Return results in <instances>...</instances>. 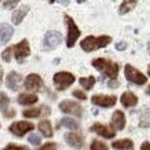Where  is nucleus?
Here are the masks:
<instances>
[{
  "mask_svg": "<svg viewBox=\"0 0 150 150\" xmlns=\"http://www.w3.org/2000/svg\"><path fill=\"white\" fill-rule=\"evenodd\" d=\"M51 114V109L46 105H41L40 108H33V109H26L22 112V116L26 118H35V117H46Z\"/></svg>",
  "mask_w": 150,
  "mask_h": 150,
  "instance_id": "12",
  "label": "nucleus"
},
{
  "mask_svg": "<svg viewBox=\"0 0 150 150\" xmlns=\"http://www.w3.org/2000/svg\"><path fill=\"white\" fill-rule=\"evenodd\" d=\"M125 48H127V43L125 41H120V43L116 44V50L117 51H124Z\"/></svg>",
  "mask_w": 150,
  "mask_h": 150,
  "instance_id": "36",
  "label": "nucleus"
},
{
  "mask_svg": "<svg viewBox=\"0 0 150 150\" xmlns=\"http://www.w3.org/2000/svg\"><path fill=\"white\" fill-rule=\"evenodd\" d=\"M77 3H84V1H87V0H76Z\"/></svg>",
  "mask_w": 150,
  "mask_h": 150,
  "instance_id": "41",
  "label": "nucleus"
},
{
  "mask_svg": "<svg viewBox=\"0 0 150 150\" xmlns=\"http://www.w3.org/2000/svg\"><path fill=\"white\" fill-rule=\"evenodd\" d=\"M8 105H10V98L8 95L6 94V92H0V110H3L4 112L7 108H8Z\"/></svg>",
  "mask_w": 150,
  "mask_h": 150,
  "instance_id": "27",
  "label": "nucleus"
},
{
  "mask_svg": "<svg viewBox=\"0 0 150 150\" xmlns=\"http://www.w3.org/2000/svg\"><path fill=\"white\" fill-rule=\"evenodd\" d=\"M37 150H57V143L48 142V143H46L44 146H41L40 149H37Z\"/></svg>",
  "mask_w": 150,
  "mask_h": 150,
  "instance_id": "34",
  "label": "nucleus"
},
{
  "mask_svg": "<svg viewBox=\"0 0 150 150\" xmlns=\"http://www.w3.org/2000/svg\"><path fill=\"white\" fill-rule=\"evenodd\" d=\"M58 3H61V4H64V6H68L69 3H70V0H57Z\"/></svg>",
  "mask_w": 150,
  "mask_h": 150,
  "instance_id": "38",
  "label": "nucleus"
},
{
  "mask_svg": "<svg viewBox=\"0 0 150 150\" xmlns=\"http://www.w3.org/2000/svg\"><path fill=\"white\" fill-rule=\"evenodd\" d=\"M44 87V81L43 79L36 74V73H30L26 79H25V88L28 91H33V92H37V91H41Z\"/></svg>",
  "mask_w": 150,
  "mask_h": 150,
  "instance_id": "9",
  "label": "nucleus"
},
{
  "mask_svg": "<svg viewBox=\"0 0 150 150\" xmlns=\"http://www.w3.org/2000/svg\"><path fill=\"white\" fill-rule=\"evenodd\" d=\"M21 0H6L4 1V8L6 10H13L15 6L18 4Z\"/></svg>",
  "mask_w": 150,
  "mask_h": 150,
  "instance_id": "31",
  "label": "nucleus"
},
{
  "mask_svg": "<svg viewBox=\"0 0 150 150\" xmlns=\"http://www.w3.org/2000/svg\"><path fill=\"white\" fill-rule=\"evenodd\" d=\"M110 43H112V36H108V35H102V36H87L86 39L81 40L80 47L86 52H92V51H96V50H99V48L108 47Z\"/></svg>",
  "mask_w": 150,
  "mask_h": 150,
  "instance_id": "1",
  "label": "nucleus"
},
{
  "mask_svg": "<svg viewBox=\"0 0 150 150\" xmlns=\"http://www.w3.org/2000/svg\"><path fill=\"white\" fill-rule=\"evenodd\" d=\"M90 131L95 132V134H98V135H100V137L106 138V139H112V138H114V135H116L114 128H110V127H108V125L100 124V123H95L91 128H90Z\"/></svg>",
  "mask_w": 150,
  "mask_h": 150,
  "instance_id": "13",
  "label": "nucleus"
},
{
  "mask_svg": "<svg viewBox=\"0 0 150 150\" xmlns=\"http://www.w3.org/2000/svg\"><path fill=\"white\" fill-rule=\"evenodd\" d=\"M147 52L150 54V41H149V44H147Z\"/></svg>",
  "mask_w": 150,
  "mask_h": 150,
  "instance_id": "40",
  "label": "nucleus"
},
{
  "mask_svg": "<svg viewBox=\"0 0 150 150\" xmlns=\"http://www.w3.org/2000/svg\"><path fill=\"white\" fill-rule=\"evenodd\" d=\"M65 23H66V28H68V36H66V47L68 48H72L74 44H76V41L77 39L80 37L81 32H80V29L79 26L76 25V22L73 21V18L68 14H65Z\"/></svg>",
  "mask_w": 150,
  "mask_h": 150,
  "instance_id": "3",
  "label": "nucleus"
},
{
  "mask_svg": "<svg viewBox=\"0 0 150 150\" xmlns=\"http://www.w3.org/2000/svg\"><path fill=\"white\" fill-rule=\"evenodd\" d=\"M91 64L103 76H106V77H109V79H117L118 70H120L118 64H116V62L110 61V59H106V58H96L92 61Z\"/></svg>",
  "mask_w": 150,
  "mask_h": 150,
  "instance_id": "2",
  "label": "nucleus"
},
{
  "mask_svg": "<svg viewBox=\"0 0 150 150\" xmlns=\"http://www.w3.org/2000/svg\"><path fill=\"white\" fill-rule=\"evenodd\" d=\"M14 35V29L8 23H1L0 25V44H6L8 43L10 39Z\"/></svg>",
  "mask_w": 150,
  "mask_h": 150,
  "instance_id": "18",
  "label": "nucleus"
},
{
  "mask_svg": "<svg viewBox=\"0 0 150 150\" xmlns=\"http://www.w3.org/2000/svg\"><path fill=\"white\" fill-rule=\"evenodd\" d=\"M73 96H74V98H77V99H81V100L87 99L86 92L81 91V90H74V91H73Z\"/></svg>",
  "mask_w": 150,
  "mask_h": 150,
  "instance_id": "32",
  "label": "nucleus"
},
{
  "mask_svg": "<svg viewBox=\"0 0 150 150\" xmlns=\"http://www.w3.org/2000/svg\"><path fill=\"white\" fill-rule=\"evenodd\" d=\"M61 125L65 128H68V129H72V131H79V129H80V124H79L76 120H73V118H70V117L62 118L58 127H61Z\"/></svg>",
  "mask_w": 150,
  "mask_h": 150,
  "instance_id": "23",
  "label": "nucleus"
},
{
  "mask_svg": "<svg viewBox=\"0 0 150 150\" xmlns=\"http://www.w3.org/2000/svg\"><path fill=\"white\" fill-rule=\"evenodd\" d=\"M112 147L116 150H134V142L128 138H124V139L114 141L112 143Z\"/></svg>",
  "mask_w": 150,
  "mask_h": 150,
  "instance_id": "21",
  "label": "nucleus"
},
{
  "mask_svg": "<svg viewBox=\"0 0 150 150\" xmlns=\"http://www.w3.org/2000/svg\"><path fill=\"white\" fill-rule=\"evenodd\" d=\"M54 1H55V0H50V3H54Z\"/></svg>",
  "mask_w": 150,
  "mask_h": 150,
  "instance_id": "44",
  "label": "nucleus"
},
{
  "mask_svg": "<svg viewBox=\"0 0 150 150\" xmlns=\"http://www.w3.org/2000/svg\"><path fill=\"white\" fill-rule=\"evenodd\" d=\"M65 141L69 146H72L74 149H83L84 147V138L79 132H68L65 135Z\"/></svg>",
  "mask_w": 150,
  "mask_h": 150,
  "instance_id": "14",
  "label": "nucleus"
},
{
  "mask_svg": "<svg viewBox=\"0 0 150 150\" xmlns=\"http://www.w3.org/2000/svg\"><path fill=\"white\" fill-rule=\"evenodd\" d=\"M120 102L124 108H134L138 105V96L132 91H125L120 98Z\"/></svg>",
  "mask_w": 150,
  "mask_h": 150,
  "instance_id": "17",
  "label": "nucleus"
},
{
  "mask_svg": "<svg viewBox=\"0 0 150 150\" xmlns=\"http://www.w3.org/2000/svg\"><path fill=\"white\" fill-rule=\"evenodd\" d=\"M139 127L141 128H150V112L145 108L143 110V114L141 116V120H139Z\"/></svg>",
  "mask_w": 150,
  "mask_h": 150,
  "instance_id": "25",
  "label": "nucleus"
},
{
  "mask_svg": "<svg viewBox=\"0 0 150 150\" xmlns=\"http://www.w3.org/2000/svg\"><path fill=\"white\" fill-rule=\"evenodd\" d=\"M74 80H76V77L70 72H58L52 77V81H54L57 90H59V91L66 90L69 86H72L74 83Z\"/></svg>",
  "mask_w": 150,
  "mask_h": 150,
  "instance_id": "5",
  "label": "nucleus"
},
{
  "mask_svg": "<svg viewBox=\"0 0 150 150\" xmlns=\"http://www.w3.org/2000/svg\"><path fill=\"white\" fill-rule=\"evenodd\" d=\"M33 128H35V125H33L32 123H29V121H17V123L11 124L8 127V129L15 137L21 138V137H23L25 134H28L29 131H32Z\"/></svg>",
  "mask_w": 150,
  "mask_h": 150,
  "instance_id": "10",
  "label": "nucleus"
},
{
  "mask_svg": "<svg viewBox=\"0 0 150 150\" xmlns=\"http://www.w3.org/2000/svg\"><path fill=\"white\" fill-rule=\"evenodd\" d=\"M146 94H150V86H149V88L146 90Z\"/></svg>",
  "mask_w": 150,
  "mask_h": 150,
  "instance_id": "42",
  "label": "nucleus"
},
{
  "mask_svg": "<svg viewBox=\"0 0 150 150\" xmlns=\"http://www.w3.org/2000/svg\"><path fill=\"white\" fill-rule=\"evenodd\" d=\"M110 1H114V0H110Z\"/></svg>",
  "mask_w": 150,
  "mask_h": 150,
  "instance_id": "45",
  "label": "nucleus"
},
{
  "mask_svg": "<svg viewBox=\"0 0 150 150\" xmlns=\"http://www.w3.org/2000/svg\"><path fill=\"white\" fill-rule=\"evenodd\" d=\"M11 57H13V47H7L3 52H1V58L4 62H10L11 61Z\"/></svg>",
  "mask_w": 150,
  "mask_h": 150,
  "instance_id": "29",
  "label": "nucleus"
},
{
  "mask_svg": "<svg viewBox=\"0 0 150 150\" xmlns=\"http://www.w3.org/2000/svg\"><path fill=\"white\" fill-rule=\"evenodd\" d=\"M112 127L117 131H121L125 127V114L121 110H116L112 114Z\"/></svg>",
  "mask_w": 150,
  "mask_h": 150,
  "instance_id": "16",
  "label": "nucleus"
},
{
  "mask_svg": "<svg viewBox=\"0 0 150 150\" xmlns=\"http://www.w3.org/2000/svg\"><path fill=\"white\" fill-rule=\"evenodd\" d=\"M124 74L129 83H134L137 86H143L147 83V76H145L142 72H139L138 69H135L132 65L127 64L124 68Z\"/></svg>",
  "mask_w": 150,
  "mask_h": 150,
  "instance_id": "4",
  "label": "nucleus"
},
{
  "mask_svg": "<svg viewBox=\"0 0 150 150\" xmlns=\"http://www.w3.org/2000/svg\"><path fill=\"white\" fill-rule=\"evenodd\" d=\"M61 41H62V35L58 30H50L44 36L43 47H44V50H54L61 44Z\"/></svg>",
  "mask_w": 150,
  "mask_h": 150,
  "instance_id": "8",
  "label": "nucleus"
},
{
  "mask_svg": "<svg viewBox=\"0 0 150 150\" xmlns=\"http://www.w3.org/2000/svg\"><path fill=\"white\" fill-rule=\"evenodd\" d=\"M19 105H23V106H30V105H35L39 100L36 94H29V92H23V94H19L18 98H17Z\"/></svg>",
  "mask_w": 150,
  "mask_h": 150,
  "instance_id": "19",
  "label": "nucleus"
},
{
  "mask_svg": "<svg viewBox=\"0 0 150 150\" xmlns=\"http://www.w3.org/2000/svg\"><path fill=\"white\" fill-rule=\"evenodd\" d=\"M80 84H81V87H84L86 90H91L92 87H94V84H95V77L94 76H88V77H81L80 80Z\"/></svg>",
  "mask_w": 150,
  "mask_h": 150,
  "instance_id": "26",
  "label": "nucleus"
},
{
  "mask_svg": "<svg viewBox=\"0 0 150 150\" xmlns=\"http://www.w3.org/2000/svg\"><path fill=\"white\" fill-rule=\"evenodd\" d=\"M29 6H22V7H19L18 10H15L13 13V17H11V19H13V23L14 25H19V23L23 21V18L26 17V14L29 13Z\"/></svg>",
  "mask_w": 150,
  "mask_h": 150,
  "instance_id": "20",
  "label": "nucleus"
},
{
  "mask_svg": "<svg viewBox=\"0 0 150 150\" xmlns=\"http://www.w3.org/2000/svg\"><path fill=\"white\" fill-rule=\"evenodd\" d=\"M139 0H123V3L118 7V14L120 15H125V14L131 13L132 10L137 7Z\"/></svg>",
  "mask_w": 150,
  "mask_h": 150,
  "instance_id": "22",
  "label": "nucleus"
},
{
  "mask_svg": "<svg viewBox=\"0 0 150 150\" xmlns=\"http://www.w3.org/2000/svg\"><path fill=\"white\" fill-rule=\"evenodd\" d=\"M29 143H32V145H40L41 142V138L40 135H37V134H32V135H29Z\"/></svg>",
  "mask_w": 150,
  "mask_h": 150,
  "instance_id": "30",
  "label": "nucleus"
},
{
  "mask_svg": "<svg viewBox=\"0 0 150 150\" xmlns=\"http://www.w3.org/2000/svg\"><path fill=\"white\" fill-rule=\"evenodd\" d=\"M141 150H150V142H143L141 146Z\"/></svg>",
  "mask_w": 150,
  "mask_h": 150,
  "instance_id": "37",
  "label": "nucleus"
},
{
  "mask_svg": "<svg viewBox=\"0 0 150 150\" xmlns=\"http://www.w3.org/2000/svg\"><path fill=\"white\" fill-rule=\"evenodd\" d=\"M92 105L99 106V108H113L117 102L116 95H94L91 98Z\"/></svg>",
  "mask_w": 150,
  "mask_h": 150,
  "instance_id": "11",
  "label": "nucleus"
},
{
  "mask_svg": "<svg viewBox=\"0 0 150 150\" xmlns=\"http://www.w3.org/2000/svg\"><path fill=\"white\" fill-rule=\"evenodd\" d=\"M147 74L150 76V65H149V68H147Z\"/></svg>",
  "mask_w": 150,
  "mask_h": 150,
  "instance_id": "43",
  "label": "nucleus"
},
{
  "mask_svg": "<svg viewBox=\"0 0 150 150\" xmlns=\"http://www.w3.org/2000/svg\"><path fill=\"white\" fill-rule=\"evenodd\" d=\"M90 149H91V150H109V147H108V145H106V143H103V142L94 139V141L91 142Z\"/></svg>",
  "mask_w": 150,
  "mask_h": 150,
  "instance_id": "28",
  "label": "nucleus"
},
{
  "mask_svg": "<svg viewBox=\"0 0 150 150\" xmlns=\"http://www.w3.org/2000/svg\"><path fill=\"white\" fill-rule=\"evenodd\" d=\"M3 150H28V147H25V146H19V145H14V143H10V145H7Z\"/></svg>",
  "mask_w": 150,
  "mask_h": 150,
  "instance_id": "33",
  "label": "nucleus"
},
{
  "mask_svg": "<svg viewBox=\"0 0 150 150\" xmlns=\"http://www.w3.org/2000/svg\"><path fill=\"white\" fill-rule=\"evenodd\" d=\"M22 76L18 72H10L8 76H7V80H6L7 88L11 91H18L21 84H22Z\"/></svg>",
  "mask_w": 150,
  "mask_h": 150,
  "instance_id": "15",
  "label": "nucleus"
},
{
  "mask_svg": "<svg viewBox=\"0 0 150 150\" xmlns=\"http://www.w3.org/2000/svg\"><path fill=\"white\" fill-rule=\"evenodd\" d=\"M39 129H40V132L43 134V137H46V138H52V135H54L51 123L48 121V120H43V121H40V123H39Z\"/></svg>",
  "mask_w": 150,
  "mask_h": 150,
  "instance_id": "24",
  "label": "nucleus"
},
{
  "mask_svg": "<svg viewBox=\"0 0 150 150\" xmlns=\"http://www.w3.org/2000/svg\"><path fill=\"white\" fill-rule=\"evenodd\" d=\"M15 114H17V112H15L14 109H10V110L6 109V110H4V117H7V118H13V117H15Z\"/></svg>",
  "mask_w": 150,
  "mask_h": 150,
  "instance_id": "35",
  "label": "nucleus"
},
{
  "mask_svg": "<svg viewBox=\"0 0 150 150\" xmlns=\"http://www.w3.org/2000/svg\"><path fill=\"white\" fill-rule=\"evenodd\" d=\"M59 110L62 113H66V114H72V116H76V117H81L83 116V108L81 105H79L77 102L74 100H62L59 103Z\"/></svg>",
  "mask_w": 150,
  "mask_h": 150,
  "instance_id": "7",
  "label": "nucleus"
},
{
  "mask_svg": "<svg viewBox=\"0 0 150 150\" xmlns=\"http://www.w3.org/2000/svg\"><path fill=\"white\" fill-rule=\"evenodd\" d=\"M13 52L14 57L17 59L18 64H22L23 61L30 55V47H29V41L26 39H23L22 41H19L18 44H15L13 47Z\"/></svg>",
  "mask_w": 150,
  "mask_h": 150,
  "instance_id": "6",
  "label": "nucleus"
},
{
  "mask_svg": "<svg viewBox=\"0 0 150 150\" xmlns=\"http://www.w3.org/2000/svg\"><path fill=\"white\" fill-rule=\"evenodd\" d=\"M1 81H3V68L0 66V86H1Z\"/></svg>",
  "mask_w": 150,
  "mask_h": 150,
  "instance_id": "39",
  "label": "nucleus"
}]
</instances>
